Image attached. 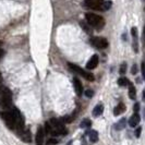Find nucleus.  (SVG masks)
<instances>
[{
  "label": "nucleus",
  "mask_w": 145,
  "mask_h": 145,
  "mask_svg": "<svg viewBox=\"0 0 145 145\" xmlns=\"http://www.w3.org/2000/svg\"><path fill=\"white\" fill-rule=\"evenodd\" d=\"M85 18H86L87 23H88L92 27H94V29H97V31L103 29L104 25H105V21H104V19H103L101 15L88 12V13H86Z\"/></svg>",
  "instance_id": "obj_1"
},
{
  "label": "nucleus",
  "mask_w": 145,
  "mask_h": 145,
  "mask_svg": "<svg viewBox=\"0 0 145 145\" xmlns=\"http://www.w3.org/2000/svg\"><path fill=\"white\" fill-rule=\"evenodd\" d=\"M12 105V93L8 87H3L1 91L0 107L3 109H9Z\"/></svg>",
  "instance_id": "obj_2"
},
{
  "label": "nucleus",
  "mask_w": 145,
  "mask_h": 145,
  "mask_svg": "<svg viewBox=\"0 0 145 145\" xmlns=\"http://www.w3.org/2000/svg\"><path fill=\"white\" fill-rule=\"evenodd\" d=\"M0 116L6 121L8 128H10V129H15L16 128V117H15L14 109H12L10 111H3V112L0 114Z\"/></svg>",
  "instance_id": "obj_3"
},
{
  "label": "nucleus",
  "mask_w": 145,
  "mask_h": 145,
  "mask_svg": "<svg viewBox=\"0 0 145 145\" xmlns=\"http://www.w3.org/2000/svg\"><path fill=\"white\" fill-rule=\"evenodd\" d=\"M68 65H69V68H70V70H71V71H73V72H75V73H79V74L82 75L83 78H85L87 81H91V82H92V81L95 80L94 75H93L92 73L86 72L85 70H83V69L80 68L79 65H73V63H68Z\"/></svg>",
  "instance_id": "obj_4"
},
{
  "label": "nucleus",
  "mask_w": 145,
  "mask_h": 145,
  "mask_svg": "<svg viewBox=\"0 0 145 145\" xmlns=\"http://www.w3.org/2000/svg\"><path fill=\"white\" fill-rule=\"evenodd\" d=\"M91 43L98 49H105V48L108 47V40L104 37H92Z\"/></svg>",
  "instance_id": "obj_5"
},
{
  "label": "nucleus",
  "mask_w": 145,
  "mask_h": 145,
  "mask_svg": "<svg viewBox=\"0 0 145 145\" xmlns=\"http://www.w3.org/2000/svg\"><path fill=\"white\" fill-rule=\"evenodd\" d=\"M103 2H104V0H84L85 7L89 8V9H94V10H99Z\"/></svg>",
  "instance_id": "obj_6"
},
{
  "label": "nucleus",
  "mask_w": 145,
  "mask_h": 145,
  "mask_svg": "<svg viewBox=\"0 0 145 145\" xmlns=\"http://www.w3.org/2000/svg\"><path fill=\"white\" fill-rule=\"evenodd\" d=\"M98 61H99L98 56H97V55H93V56L91 57V59L88 60V62L86 63V69H88V70L95 69V68L97 67V65H98Z\"/></svg>",
  "instance_id": "obj_7"
},
{
  "label": "nucleus",
  "mask_w": 145,
  "mask_h": 145,
  "mask_svg": "<svg viewBox=\"0 0 145 145\" xmlns=\"http://www.w3.org/2000/svg\"><path fill=\"white\" fill-rule=\"evenodd\" d=\"M20 138H21L22 141H24L25 143H31V141H32L31 130H29V129H24L22 132H20Z\"/></svg>",
  "instance_id": "obj_8"
},
{
  "label": "nucleus",
  "mask_w": 145,
  "mask_h": 145,
  "mask_svg": "<svg viewBox=\"0 0 145 145\" xmlns=\"http://www.w3.org/2000/svg\"><path fill=\"white\" fill-rule=\"evenodd\" d=\"M73 85H74V88H75L76 95L78 96H82V94H83V85H82L81 81L78 78L73 79Z\"/></svg>",
  "instance_id": "obj_9"
},
{
  "label": "nucleus",
  "mask_w": 145,
  "mask_h": 145,
  "mask_svg": "<svg viewBox=\"0 0 145 145\" xmlns=\"http://www.w3.org/2000/svg\"><path fill=\"white\" fill-rule=\"evenodd\" d=\"M44 137H45V131H44L43 127H39V128L37 129V132H36V144L37 145H43Z\"/></svg>",
  "instance_id": "obj_10"
},
{
  "label": "nucleus",
  "mask_w": 145,
  "mask_h": 145,
  "mask_svg": "<svg viewBox=\"0 0 145 145\" xmlns=\"http://www.w3.org/2000/svg\"><path fill=\"white\" fill-rule=\"evenodd\" d=\"M140 121H141V117H140V115H138V112H135V114L130 118V120H129V125L132 127V128H135V127L140 123Z\"/></svg>",
  "instance_id": "obj_11"
},
{
  "label": "nucleus",
  "mask_w": 145,
  "mask_h": 145,
  "mask_svg": "<svg viewBox=\"0 0 145 145\" xmlns=\"http://www.w3.org/2000/svg\"><path fill=\"white\" fill-rule=\"evenodd\" d=\"M124 111H125V105H124L123 103H120L118 106H116V108L114 109V115L115 116H119V115L123 114Z\"/></svg>",
  "instance_id": "obj_12"
},
{
  "label": "nucleus",
  "mask_w": 145,
  "mask_h": 145,
  "mask_svg": "<svg viewBox=\"0 0 145 145\" xmlns=\"http://www.w3.org/2000/svg\"><path fill=\"white\" fill-rule=\"evenodd\" d=\"M103 111H104V106H103L102 104H98V105H96L95 108L93 109V116L94 117L101 116L103 114Z\"/></svg>",
  "instance_id": "obj_13"
},
{
  "label": "nucleus",
  "mask_w": 145,
  "mask_h": 145,
  "mask_svg": "<svg viewBox=\"0 0 145 145\" xmlns=\"http://www.w3.org/2000/svg\"><path fill=\"white\" fill-rule=\"evenodd\" d=\"M88 138H89V141L92 142V143H96L97 141H98V133H97V131L95 130H92L89 133H88Z\"/></svg>",
  "instance_id": "obj_14"
},
{
  "label": "nucleus",
  "mask_w": 145,
  "mask_h": 145,
  "mask_svg": "<svg viewBox=\"0 0 145 145\" xmlns=\"http://www.w3.org/2000/svg\"><path fill=\"white\" fill-rule=\"evenodd\" d=\"M125 124H127V119L122 118L121 120H119L116 123V130H122L125 128Z\"/></svg>",
  "instance_id": "obj_15"
},
{
  "label": "nucleus",
  "mask_w": 145,
  "mask_h": 145,
  "mask_svg": "<svg viewBox=\"0 0 145 145\" xmlns=\"http://www.w3.org/2000/svg\"><path fill=\"white\" fill-rule=\"evenodd\" d=\"M80 25H81V27L84 29L87 34H92V29H91L92 26H91L88 23H85V22L82 21V22H80Z\"/></svg>",
  "instance_id": "obj_16"
},
{
  "label": "nucleus",
  "mask_w": 145,
  "mask_h": 145,
  "mask_svg": "<svg viewBox=\"0 0 145 145\" xmlns=\"http://www.w3.org/2000/svg\"><path fill=\"white\" fill-rule=\"evenodd\" d=\"M129 85H130V87H129V96H130L131 99H135V97H137V91H135L134 86L131 83H129Z\"/></svg>",
  "instance_id": "obj_17"
},
{
  "label": "nucleus",
  "mask_w": 145,
  "mask_h": 145,
  "mask_svg": "<svg viewBox=\"0 0 145 145\" xmlns=\"http://www.w3.org/2000/svg\"><path fill=\"white\" fill-rule=\"evenodd\" d=\"M111 1H104L102 3V6H101V8H99V10L101 11H107L108 9H110V7H111Z\"/></svg>",
  "instance_id": "obj_18"
},
{
  "label": "nucleus",
  "mask_w": 145,
  "mask_h": 145,
  "mask_svg": "<svg viewBox=\"0 0 145 145\" xmlns=\"http://www.w3.org/2000/svg\"><path fill=\"white\" fill-rule=\"evenodd\" d=\"M74 119H75V114H72L70 116H65V118H62V121L65 123H71Z\"/></svg>",
  "instance_id": "obj_19"
},
{
  "label": "nucleus",
  "mask_w": 145,
  "mask_h": 145,
  "mask_svg": "<svg viewBox=\"0 0 145 145\" xmlns=\"http://www.w3.org/2000/svg\"><path fill=\"white\" fill-rule=\"evenodd\" d=\"M91 125H92V121L89 119H84L80 124L81 128H89Z\"/></svg>",
  "instance_id": "obj_20"
},
{
  "label": "nucleus",
  "mask_w": 145,
  "mask_h": 145,
  "mask_svg": "<svg viewBox=\"0 0 145 145\" xmlns=\"http://www.w3.org/2000/svg\"><path fill=\"white\" fill-rule=\"evenodd\" d=\"M129 83H130V82H129V80H128L127 78H120V79L118 80V84H119L120 86H127Z\"/></svg>",
  "instance_id": "obj_21"
},
{
  "label": "nucleus",
  "mask_w": 145,
  "mask_h": 145,
  "mask_svg": "<svg viewBox=\"0 0 145 145\" xmlns=\"http://www.w3.org/2000/svg\"><path fill=\"white\" fill-rule=\"evenodd\" d=\"M125 71H127V63H125V62H123V63L121 65V67H120L119 72L121 73V74H124V73H125Z\"/></svg>",
  "instance_id": "obj_22"
},
{
  "label": "nucleus",
  "mask_w": 145,
  "mask_h": 145,
  "mask_svg": "<svg viewBox=\"0 0 145 145\" xmlns=\"http://www.w3.org/2000/svg\"><path fill=\"white\" fill-rule=\"evenodd\" d=\"M131 35H132L133 38H137L138 37V29H137V27H132L131 29Z\"/></svg>",
  "instance_id": "obj_23"
},
{
  "label": "nucleus",
  "mask_w": 145,
  "mask_h": 145,
  "mask_svg": "<svg viewBox=\"0 0 145 145\" xmlns=\"http://www.w3.org/2000/svg\"><path fill=\"white\" fill-rule=\"evenodd\" d=\"M93 95H94V92H93L92 89L85 91V96H86V97H93Z\"/></svg>",
  "instance_id": "obj_24"
},
{
  "label": "nucleus",
  "mask_w": 145,
  "mask_h": 145,
  "mask_svg": "<svg viewBox=\"0 0 145 145\" xmlns=\"http://www.w3.org/2000/svg\"><path fill=\"white\" fill-rule=\"evenodd\" d=\"M137 72H138V65H132V70H131V73L134 75V74H137Z\"/></svg>",
  "instance_id": "obj_25"
},
{
  "label": "nucleus",
  "mask_w": 145,
  "mask_h": 145,
  "mask_svg": "<svg viewBox=\"0 0 145 145\" xmlns=\"http://www.w3.org/2000/svg\"><path fill=\"white\" fill-rule=\"evenodd\" d=\"M57 143H58V141H57V140H55V138H50V140L48 141L47 145H56Z\"/></svg>",
  "instance_id": "obj_26"
},
{
  "label": "nucleus",
  "mask_w": 145,
  "mask_h": 145,
  "mask_svg": "<svg viewBox=\"0 0 145 145\" xmlns=\"http://www.w3.org/2000/svg\"><path fill=\"white\" fill-rule=\"evenodd\" d=\"M141 131H142V129H141L140 127H138V129L135 130V132H134V134H135V137H137V138H140V135H141Z\"/></svg>",
  "instance_id": "obj_27"
},
{
  "label": "nucleus",
  "mask_w": 145,
  "mask_h": 145,
  "mask_svg": "<svg viewBox=\"0 0 145 145\" xmlns=\"http://www.w3.org/2000/svg\"><path fill=\"white\" fill-rule=\"evenodd\" d=\"M133 110H134V112H138V110H140V103H137V104L134 105V108H133Z\"/></svg>",
  "instance_id": "obj_28"
},
{
  "label": "nucleus",
  "mask_w": 145,
  "mask_h": 145,
  "mask_svg": "<svg viewBox=\"0 0 145 145\" xmlns=\"http://www.w3.org/2000/svg\"><path fill=\"white\" fill-rule=\"evenodd\" d=\"M142 75H143V79H145V63H142Z\"/></svg>",
  "instance_id": "obj_29"
},
{
  "label": "nucleus",
  "mask_w": 145,
  "mask_h": 145,
  "mask_svg": "<svg viewBox=\"0 0 145 145\" xmlns=\"http://www.w3.org/2000/svg\"><path fill=\"white\" fill-rule=\"evenodd\" d=\"M143 42L145 43V26L144 29H143Z\"/></svg>",
  "instance_id": "obj_30"
},
{
  "label": "nucleus",
  "mask_w": 145,
  "mask_h": 145,
  "mask_svg": "<svg viewBox=\"0 0 145 145\" xmlns=\"http://www.w3.org/2000/svg\"><path fill=\"white\" fill-rule=\"evenodd\" d=\"M143 101L145 102V88L143 89Z\"/></svg>",
  "instance_id": "obj_31"
},
{
  "label": "nucleus",
  "mask_w": 145,
  "mask_h": 145,
  "mask_svg": "<svg viewBox=\"0 0 145 145\" xmlns=\"http://www.w3.org/2000/svg\"><path fill=\"white\" fill-rule=\"evenodd\" d=\"M1 91H2V88H1V87H0V94H1Z\"/></svg>",
  "instance_id": "obj_32"
},
{
  "label": "nucleus",
  "mask_w": 145,
  "mask_h": 145,
  "mask_svg": "<svg viewBox=\"0 0 145 145\" xmlns=\"http://www.w3.org/2000/svg\"><path fill=\"white\" fill-rule=\"evenodd\" d=\"M0 79H1V75H0Z\"/></svg>",
  "instance_id": "obj_33"
},
{
  "label": "nucleus",
  "mask_w": 145,
  "mask_h": 145,
  "mask_svg": "<svg viewBox=\"0 0 145 145\" xmlns=\"http://www.w3.org/2000/svg\"><path fill=\"white\" fill-rule=\"evenodd\" d=\"M0 45H1V42H0Z\"/></svg>",
  "instance_id": "obj_34"
}]
</instances>
